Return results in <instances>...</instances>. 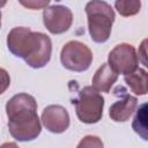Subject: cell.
I'll return each mask as SVG.
<instances>
[{
  "instance_id": "cell-6",
  "label": "cell",
  "mask_w": 148,
  "mask_h": 148,
  "mask_svg": "<svg viewBox=\"0 0 148 148\" xmlns=\"http://www.w3.org/2000/svg\"><path fill=\"white\" fill-rule=\"evenodd\" d=\"M139 57L135 47L127 43L114 46L108 57V65L117 73L127 75L138 68Z\"/></svg>"
},
{
  "instance_id": "cell-11",
  "label": "cell",
  "mask_w": 148,
  "mask_h": 148,
  "mask_svg": "<svg viewBox=\"0 0 148 148\" xmlns=\"http://www.w3.org/2000/svg\"><path fill=\"white\" fill-rule=\"evenodd\" d=\"M124 80L135 95L143 96L147 94V72L143 68H136L131 74L125 75Z\"/></svg>"
},
{
  "instance_id": "cell-2",
  "label": "cell",
  "mask_w": 148,
  "mask_h": 148,
  "mask_svg": "<svg viewBox=\"0 0 148 148\" xmlns=\"http://www.w3.org/2000/svg\"><path fill=\"white\" fill-rule=\"evenodd\" d=\"M6 114L9 133L15 140L32 141L40 134L42 125L34 96L25 92L14 95L6 104Z\"/></svg>"
},
{
  "instance_id": "cell-9",
  "label": "cell",
  "mask_w": 148,
  "mask_h": 148,
  "mask_svg": "<svg viewBox=\"0 0 148 148\" xmlns=\"http://www.w3.org/2000/svg\"><path fill=\"white\" fill-rule=\"evenodd\" d=\"M138 106V99L128 94H123V97L116 101L109 109V116L113 121L124 123L130 119Z\"/></svg>"
},
{
  "instance_id": "cell-13",
  "label": "cell",
  "mask_w": 148,
  "mask_h": 148,
  "mask_svg": "<svg viewBox=\"0 0 148 148\" xmlns=\"http://www.w3.org/2000/svg\"><path fill=\"white\" fill-rule=\"evenodd\" d=\"M117 12L121 16H133L140 12L141 1L140 0H117L114 2Z\"/></svg>"
},
{
  "instance_id": "cell-14",
  "label": "cell",
  "mask_w": 148,
  "mask_h": 148,
  "mask_svg": "<svg viewBox=\"0 0 148 148\" xmlns=\"http://www.w3.org/2000/svg\"><path fill=\"white\" fill-rule=\"evenodd\" d=\"M76 148H104L103 141L95 135H87L79 142Z\"/></svg>"
},
{
  "instance_id": "cell-3",
  "label": "cell",
  "mask_w": 148,
  "mask_h": 148,
  "mask_svg": "<svg viewBox=\"0 0 148 148\" xmlns=\"http://www.w3.org/2000/svg\"><path fill=\"white\" fill-rule=\"evenodd\" d=\"M86 14L88 20V30L95 43H105L112 30L114 22V12L105 1L92 0L86 5Z\"/></svg>"
},
{
  "instance_id": "cell-16",
  "label": "cell",
  "mask_w": 148,
  "mask_h": 148,
  "mask_svg": "<svg viewBox=\"0 0 148 148\" xmlns=\"http://www.w3.org/2000/svg\"><path fill=\"white\" fill-rule=\"evenodd\" d=\"M20 3L31 9H39V8H46L50 1L49 0L46 1H20Z\"/></svg>"
},
{
  "instance_id": "cell-1",
  "label": "cell",
  "mask_w": 148,
  "mask_h": 148,
  "mask_svg": "<svg viewBox=\"0 0 148 148\" xmlns=\"http://www.w3.org/2000/svg\"><path fill=\"white\" fill-rule=\"evenodd\" d=\"M7 47L15 57L24 59L32 68L44 67L51 59L52 42L43 32L30 28L15 27L7 36Z\"/></svg>"
},
{
  "instance_id": "cell-10",
  "label": "cell",
  "mask_w": 148,
  "mask_h": 148,
  "mask_svg": "<svg viewBox=\"0 0 148 148\" xmlns=\"http://www.w3.org/2000/svg\"><path fill=\"white\" fill-rule=\"evenodd\" d=\"M117 79L118 74L108 64H103L94 74L91 87L97 91L109 92L111 90V87L116 83Z\"/></svg>"
},
{
  "instance_id": "cell-8",
  "label": "cell",
  "mask_w": 148,
  "mask_h": 148,
  "mask_svg": "<svg viewBox=\"0 0 148 148\" xmlns=\"http://www.w3.org/2000/svg\"><path fill=\"white\" fill-rule=\"evenodd\" d=\"M42 121L47 131L60 134L69 127V114L61 105H49L43 110Z\"/></svg>"
},
{
  "instance_id": "cell-15",
  "label": "cell",
  "mask_w": 148,
  "mask_h": 148,
  "mask_svg": "<svg viewBox=\"0 0 148 148\" xmlns=\"http://www.w3.org/2000/svg\"><path fill=\"white\" fill-rule=\"evenodd\" d=\"M10 86V77L6 69L0 67V95L3 94Z\"/></svg>"
},
{
  "instance_id": "cell-7",
  "label": "cell",
  "mask_w": 148,
  "mask_h": 148,
  "mask_svg": "<svg viewBox=\"0 0 148 148\" xmlns=\"http://www.w3.org/2000/svg\"><path fill=\"white\" fill-rule=\"evenodd\" d=\"M43 23L51 34H64L73 23L72 10L62 5L49 6L43 10Z\"/></svg>"
},
{
  "instance_id": "cell-4",
  "label": "cell",
  "mask_w": 148,
  "mask_h": 148,
  "mask_svg": "<svg viewBox=\"0 0 148 148\" xmlns=\"http://www.w3.org/2000/svg\"><path fill=\"white\" fill-rule=\"evenodd\" d=\"M73 104L79 120L84 124H96L103 117L104 98L91 86L82 88Z\"/></svg>"
},
{
  "instance_id": "cell-12",
  "label": "cell",
  "mask_w": 148,
  "mask_h": 148,
  "mask_svg": "<svg viewBox=\"0 0 148 148\" xmlns=\"http://www.w3.org/2000/svg\"><path fill=\"white\" fill-rule=\"evenodd\" d=\"M132 127L136 134H139L143 140H148L147 135V104L143 103L139 106L135 117L132 123Z\"/></svg>"
},
{
  "instance_id": "cell-17",
  "label": "cell",
  "mask_w": 148,
  "mask_h": 148,
  "mask_svg": "<svg viewBox=\"0 0 148 148\" xmlns=\"http://www.w3.org/2000/svg\"><path fill=\"white\" fill-rule=\"evenodd\" d=\"M0 148H20L15 142H5L0 146Z\"/></svg>"
},
{
  "instance_id": "cell-5",
  "label": "cell",
  "mask_w": 148,
  "mask_h": 148,
  "mask_svg": "<svg viewBox=\"0 0 148 148\" xmlns=\"http://www.w3.org/2000/svg\"><path fill=\"white\" fill-rule=\"evenodd\" d=\"M60 61L68 71L84 72L92 62V52L86 44L79 40H71L62 46Z\"/></svg>"
},
{
  "instance_id": "cell-18",
  "label": "cell",
  "mask_w": 148,
  "mask_h": 148,
  "mask_svg": "<svg viewBox=\"0 0 148 148\" xmlns=\"http://www.w3.org/2000/svg\"><path fill=\"white\" fill-rule=\"evenodd\" d=\"M5 5H6V1H0V7H2ZM0 28H1V10H0Z\"/></svg>"
}]
</instances>
